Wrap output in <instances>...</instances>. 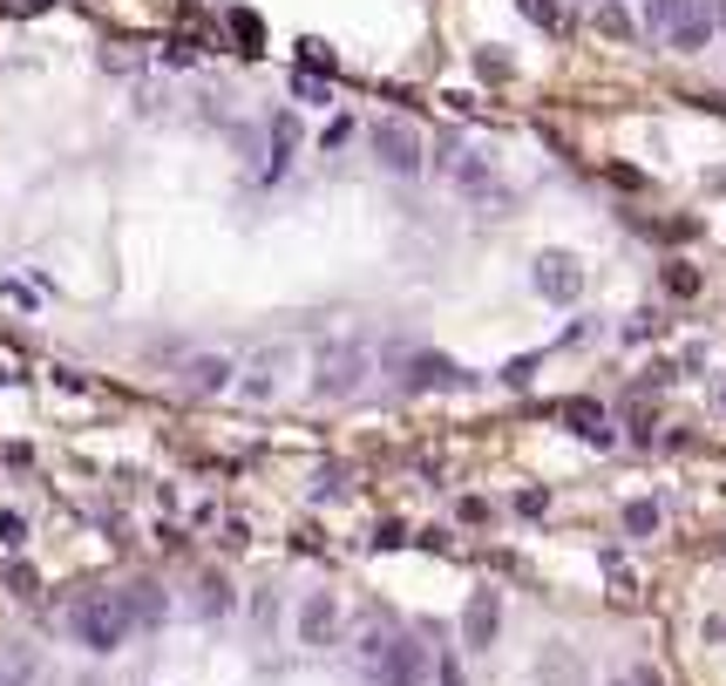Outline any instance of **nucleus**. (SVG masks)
Masks as SVG:
<instances>
[{"label": "nucleus", "instance_id": "18", "mask_svg": "<svg viewBox=\"0 0 726 686\" xmlns=\"http://www.w3.org/2000/svg\"><path fill=\"white\" fill-rule=\"evenodd\" d=\"M625 531H631V537H652V531H659V503H645V497L625 503Z\"/></svg>", "mask_w": 726, "mask_h": 686}, {"label": "nucleus", "instance_id": "22", "mask_svg": "<svg viewBox=\"0 0 726 686\" xmlns=\"http://www.w3.org/2000/svg\"><path fill=\"white\" fill-rule=\"evenodd\" d=\"M530 374H537V353H516L509 368H503V381H509V388H530Z\"/></svg>", "mask_w": 726, "mask_h": 686}, {"label": "nucleus", "instance_id": "7", "mask_svg": "<svg viewBox=\"0 0 726 686\" xmlns=\"http://www.w3.org/2000/svg\"><path fill=\"white\" fill-rule=\"evenodd\" d=\"M462 381L469 374L455 368L449 353H408V360H400V388H415V394L421 388H462Z\"/></svg>", "mask_w": 726, "mask_h": 686}, {"label": "nucleus", "instance_id": "28", "mask_svg": "<svg viewBox=\"0 0 726 686\" xmlns=\"http://www.w3.org/2000/svg\"><path fill=\"white\" fill-rule=\"evenodd\" d=\"M475 68H482V75H496V83H503V75H509V62H503V55H490V48H482V55H475Z\"/></svg>", "mask_w": 726, "mask_h": 686}, {"label": "nucleus", "instance_id": "6", "mask_svg": "<svg viewBox=\"0 0 726 686\" xmlns=\"http://www.w3.org/2000/svg\"><path fill=\"white\" fill-rule=\"evenodd\" d=\"M496 632H503V591H469V612H462V645L469 653H490L496 645Z\"/></svg>", "mask_w": 726, "mask_h": 686}, {"label": "nucleus", "instance_id": "16", "mask_svg": "<svg viewBox=\"0 0 726 686\" xmlns=\"http://www.w3.org/2000/svg\"><path fill=\"white\" fill-rule=\"evenodd\" d=\"M197 619H231V585L218 571H205V585H197Z\"/></svg>", "mask_w": 726, "mask_h": 686}, {"label": "nucleus", "instance_id": "27", "mask_svg": "<svg viewBox=\"0 0 726 686\" xmlns=\"http://www.w3.org/2000/svg\"><path fill=\"white\" fill-rule=\"evenodd\" d=\"M516 510H522V516H543V510H550V497H543V490H522V497H516Z\"/></svg>", "mask_w": 726, "mask_h": 686}, {"label": "nucleus", "instance_id": "31", "mask_svg": "<svg viewBox=\"0 0 726 686\" xmlns=\"http://www.w3.org/2000/svg\"><path fill=\"white\" fill-rule=\"evenodd\" d=\"M612 686H631V679H625V673H618V679H612Z\"/></svg>", "mask_w": 726, "mask_h": 686}, {"label": "nucleus", "instance_id": "14", "mask_svg": "<svg viewBox=\"0 0 726 686\" xmlns=\"http://www.w3.org/2000/svg\"><path fill=\"white\" fill-rule=\"evenodd\" d=\"M123 605H130V619H136V625H164V585H150V578H143V585L123 591Z\"/></svg>", "mask_w": 726, "mask_h": 686}, {"label": "nucleus", "instance_id": "25", "mask_svg": "<svg viewBox=\"0 0 726 686\" xmlns=\"http://www.w3.org/2000/svg\"><path fill=\"white\" fill-rule=\"evenodd\" d=\"M8 585H14V598H34V564L14 557V564H8Z\"/></svg>", "mask_w": 726, "mask_h": 686}, {"label": "nucleus", "instance_id": "3", "mask_svg": "<svg viewBox=\"0 0 726 686\" xmlns=\"http://www.w3.org/2000/svg\"><path fill=\"white\" fill-rule=\"evenodd\" d=\"M428 679H435V660H428V645L408 639V632H400L387 645V660L374 666V686H428Z\"/></svg>", "mask_w": 726, "mask_h": 686}, {"label": "nucleus", "instance_id": "19", "mask_svg": "<svg viewBox=\"0 0 726 686\" xmlns=\"http://www.w3.org/2000/svg\"><path fill=\"white\" fill-rule=\"evenodd\" d=\"M516 8H522V14H530L537 28H550V34L563 28V8H557V0H516Z\"/></svg>", "mask_w": 726, "mask_h": 686}, {"label": "nucleus", "instance_id": "2", "mask_svg": "<svg viewBox=\"0 0 726 686\" xmlns=\"http://www.w3.org/2000/svg\"><path fill=\"white\" fill-rule=\"evenodd\" d=\"M367 368H374V353L360 347V340H340V347H327L319 353V394H353L360 381H367Z\"/></svg>", "mask_w": 726, "mask_h": 686}, {"label": "nucleus", "instance_id": "26", "mask_svg": "<svg viewBox=\"0 0 726 686\" xmlns=\"http://www.w3.org/2000/svg\"><path fill=\"white\" fill-rule=\"evenodd\" d=\"M666 286L685 300V293H700V272H693V265H672V272H666Z\"/></svg>", "mask_w": 726, "mask_h": 686}, {"label": "nucleus", "instance_id": "9", "mask_svg": "<svg viewBox=\"0 0 726 686\" xmlns=\"http://www.w3.org/2000/svg\"><path fill=\"white\" fill-rule=\"evenodd\" d=\"M231 374H238V368H231L224 353H190V360H184V394H197V401H205V394H224Z\"/></svg>", "mask_w": 726, "mask_h": 686}, {"label": "nucleus", "instance_id": "13", "mask_svg": "<svg viewBox=\"0 0 726 686\" xmlns=\"http://www.w3.org/2000/svg\"><path fill=\"white\" fill-rule=\"evenodd\" d=\"M286 360H293L286 347H265L252 368H245V394H252V401H272V394H278V368H286Z\"/></svg>", "mask_w": 726, "mask_h": 686}, {"label": "nucleus", "instance_id": "24", "mask_svg": "<svg viewBox=\"0 0 726 686\" xmlns=\"http://www.w3.org/2000/svg\"><path fill=\"white\" fill-rule=\"evenodd\" d=\"M435 686H469V679H462V660H455V653H441V660H435Z\"/></svg>", "mask_w": 726, "mask_h": 686}, {"label": "nucleus", "instance_id": "11", "mask_svg": "<svg viewBox=\"0 0 726 686\" xmlns=\"http://www.w3.org/2000/svg\"><path fill=\"white\" fill-rule=\"evenodd\" d=\"M563 422H571V428H578V435L591 442V449H612V442H618L612 415H604L597 401H563Z\"/></svg>", "mask_w": 726, "mask_h": 686}, {"label": "nucleus", "instance_id": "20", "mask_svg": "<svg viewBox=\"0 0 726 686\" xmlns=\"http://www.w3.org/2000/svg\"><path fill=\"white\" fill-rule=\"evenodd\" d=\"M597 28L618 42V34H631V14H625V8H612V0H597Z\"/></svg>", "mask_w": 726, "mask_h": 686}, {"label": "nucleus", "instance_id": "30", "mask_svg": "<svg viewBox=\"0 0 726 686\" xmlns=\"http://www.w3.org/2000/svg\"><path fill=\"white\" fill-rule=\"evenodd\" d=\"M713 21H719V28H726V0H713Z\"/></svg>", "mask_w": 726, "mask_h": 686}, {"label": "nucleus", "instance_id": "21", "mask_svg": "<svg viewBox=\"0 0 726 686\" xmlns=\"http://www.w3.org/2000/svg\"><path fill=\"white\" fill-rule=\"evenodd\" d=\"M231 34H238V42H245V55H258V42H265L258 14H231Z\"/></svg>", "mask_w": 726, "mask_h": 686}, {"label": "nucleus", "instance_id": "8", "mask_svg": "<svg viewBox=\"0 0 726 686\" xmlns=\"http://www.w3.org/2000/svg\"><path fill=\"white\" fill-rule=\"evenodd\" d=\"M340 639V598L333 591H312L299 605V645H333Z\"/></svg>", "mask_w": 726, "mask_h": 686}, {"label": "nucleus", "instance_id": "5", "mask_svg": "<svg viewBox=\"0 0 726 686\" xmlns=\"http://www.w3.org/2000/svg\"><path fill=\"white\" fill-rule=\"evenodd\" d=\"M530 286L550 300V306H571L584 293V265L571 252H537V272H530Z\"/></svg>", "mask_w": 726, "mask_h": 686}, {"label": "nucleus", "instance_id": "4", "mask_svg": "<svg viewBox=\"0 0 726 686\" xmlns=\"http://www.w3.org/2000/svg\"><path fill=\"white\" fill-rule=\"evenodd\" d=\"M374 156L394 177H415L421 171V130L400 123V116H387V123H374Z\"/></svg>", "mask_w": 726, "mask_h": 686}, {"label": "nucleus", "instance_id": "1", "mask_svg": "<svg viewBox=\"0 0 726 686\" xmlns=\"http://www.w3.org/2000/svg\"><path fill=\"white\" fill-rule=\"evenodd\" d=\"M68 625H75V645H82V653H123L130 645V605H123V591H89L82 605H75L68 612Z\"/></svg>", "mask_w": 726, "mask_h": 686}, {"label": "nucleus", "instance_id": "29", "mask_svg": "<svg viewBox=\"0 0 726 686\" xmlns=\"http://www.w3.org/2000/svg\"><path fill=\"white\" fill-rule=\"evenodd\" d=\"M625 679H631V686H666V679H659V673H652V666H631V673H625Z\"/></svg>", "mask_w": 726, "mask_h": 686}, {"label": "nucleus", "instance_id": "17", "mask_svg": "<svg viewBox=\"0 0 726 686\" xmlns=\"http://www.w3.org/2000/svg\"><path fill=\"white\" fill-rule=\"evenodd\" d=\"M685 8H693V0H645V28H652V34H672Z\"/></svg>", "mask_w": 726, "mask_h": 686}, {"label": "nucleus", "instance_id": "12", "mask_svg": "<svg viewBox=\"0 0 726 686\" xmlns=\"http://www.w3.org/2000/svg\"><path fill=\"white\" fill-rule=\"evenodd\" d=\"M42 679V653L28 639H0V686H34Z\"/></svg>", "mask_w": 726, "mask_h": 686}, {"label": "nucleus", "instance_id": "10", "mask_svg": "<svg viewBox=\"0 0 726 686\" xmlns=\"http://www.w3.org/2000/svg\"><path fill=\"white\" fill-rule=\"evenodd\" d=\"M713 34H719V21H713V8H706V0H693V8H685V14H679V28L666 34V42H672V55H700V48L713 42Z\"/></svg>", "mask_w": 726, "mask_h": 686}, {"label": "nucleus", "instance_id": "15", "mask_svg": "<svg viewBox=\"0 0 726 686\" xmlns=\"http://www.w3.org/2000/svg\"><path fill=\"white\" fill-rule=\"evenodd\" d=\"M293 137H299L293 109H278V116H272V164H265V177H286V164H293Z\"/></svg>", "mask_w": 726, "mask_h": 686}, {"label": "nucleus", "instance_id": "23", "mask_svg": "<svg viewBox=\"0 0 726 686\" xmlns=\"http://www.w3.org/2000/svg\"><path fill=\"white\" fill-rule=\"evenodd\" d=\"M0 544H28V523H21V510H0Z\"/></svg>", "mask_w": 726, "mask_h": 686}]
</instances>
